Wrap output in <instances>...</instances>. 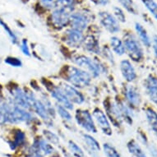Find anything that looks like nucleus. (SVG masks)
I'll use <instances>...</instances> for the list:
<instances>
[{
    "mask_svg": "<svg viewBox=\"0 0 157 157\" xmlns=\"http://www.w3.org/2000/svg\"><path fill=\"white\" fill-rule=\"evenodd\" d=\"M66 78L72 86L77 88H84L90 85L91 76L81 67L69 66L66 70Z\"/></svg>",
    "mask_w": 157,
    "mask_h": 157,
    "instance_id": "obj_1",
    "label": "nucleus"
},
{
    "mask_svg": "<svg viewBox=\"0 0 157 157\" xmlns=\"http://www.w3.org/2000/svg\"><path fill=\"white\" fill-rule=\"evenodd\" d=\"M125 52L135 62H139L143 59L144 54L140 42L132 35H128L124 38V41Z\"/></svg>",
    "mask_w": 157,
    "mask_h": 157,
    "instance_id": "obj_2",
    "label": "nucleus"
},
{
    "mask_svg": "<svg viewBox=\"0 0 157 157\" xmlns=\"http://www.w3.org/2000/svg\"><path fill=\"white\" fill-rule=\"evenodd\" d=\"M12 101L16 105L21 107L25 109L32 108V104L36 96L32 92L24 91L21 88L15 87L12 90Z\"/></svg>",
    "mask_w": 157,
    "mask_h": 157,
    "instance_id": "obj_3",
    "label": "nucleus"
},
{
    "mask_svg": "<svg viewBox=\"0 0 157 157\" xmlns=\"http://www.w3.org/2000/svg\"><path fill=\"white\" fill-rule=\"evenodd\" d=\"M73 62L81 68H82L93 77H97L101 75L102 72V67L100 63L92 59L85 55H79L75 57Z\"/></svg>",
    "mask_w": 157,
    "mask_h": 157,
    "instance_id": "obj_4",
    "label": "nucleus"
},
{
    "mask_svg": "<svg viewBox=\"0 0 157 157\" xmlns=\"http://www.w3.org/2000/svg\"><path fill=\"white\" fill-rule=\"evenodd\" d=\"M32 119H33V116L29 111L16 105L13 101L11 102L7 123H11V124H20L23 122L28 123L31 122Z\"/></svg>",
    "mask_w": 157,
    "mask_h": 157,
    "instance_id": "obj_5",
    "label": "nucleus"
},
{
    "mask_svg": "<svg viewBox=\"0 0 157 157\" xmlns=\"http://www.w3.org/2000/svg\"><path fill=\"white\" fill-rule=\"evenodd\" d=\"M72 12V10L67 8H54V10L49 17L52 26L57 29H61L67 26L69 23Z\"/></svg>",
    "mask_w": 157,
    "mask_h": 157,
    "instance_id": "obj_6",
    "label": "nucleus"
},
{
    "mask_svg": "<svg viewBox=\"0 0 157 157\" xmlns=\"http://www.w3.org/2000/svg\"><path fill=\"white\" fill-rule=\"evenodd\" d=\"M75 119L77 124L82 127L83 129H85L86 131L93 133H95L97 132L94 120L92 119V115L88 110H83V109L77 110Z\"/></svg>",
    "mask_w": 157,
    "mask_h": 157,
    "instance_id": "obj_7",
    "label": "nucleus"
},
{
    "mask_svg": "<svg viewBox=\"0 0 157 157\" xmlns=\"http://www.w3.org/2000/svg\"><path fill=\"white\" fill-rule=\"evenodd\" d=\"M99 19H100L101 25L109 33H117L120 30L119 21L116 19L113 14L108 12H101L99 13Z\"/></svg>",
    "mask_w": 157,
    "mask_h": 157,
    "instance_id": "obj_8",
    "label": "nucleus"
},
{
    "mask_svg": "<svg viewBox=\"0 0 157 157\" xmlns=\"http://www.w3.org/2000/svg\"><path fill=\"white\" fill-rule=\"evenodd\" d=\"M61 89L63 90L65 95H67V97L69 99V101L72 103L81 105L85 101V98L83 96L82 93L77 90V87H75L71 84H63L61 86Z\"/></svg>",
    "mask_w": 157,
    "mask_h": 157,
    "instance_id": "obj_9",
    "label": "nucleus"
},
{
    "mask_svg": "<svg viewBox=\"0 0 157 157\" xmlns=\"http://www.w3.org/2000/svg\"><path fill=\"white\" fill-rule=\"evenodd\" d=\"M84 35L82 31L77 29H68L65 32V41L69 46L78 47L83 43Z\"/></svg>",
    "mask_w": 157,
    "mask_h": 157,
    "instance_id": "obj_10",
    "label": "nucleus"
},
{
    "mask_svg": "<svg viewBox=\"0 0 157 157\" xmlns=\"http://www.w3.org/2000/svg\"><path fill=\"white\" fill-rule=\"evenodd\" d=\"M49 93L52 95V97L55 99L59 105H63L67 109H72L73 105L72 103L69 101V99L67 97V95H65L63 90L61 89V87L59 86H52L51 87L49 88Z\"/></svg>",
    "mask_w": 157,
    "mask_h": 157,
    "instance_id": "obj_11",
    "label": "nucleus"
},
{
    "mask_svg": "<svg viewBox=\"0 0 157 157\" xmlns=\"http://www.w3.org/2000/svg\"><path fill=\"white\" fill-rule=\"evenodd\" d=\"M93 117L95 118V121L98 124L99 127L103 131V132L108 136H110L112 134V129H111L110 124L109 122L105 113L100 109H95L93 111Z\"/></svg>",
    "mask_w": 157,
    "mask_h": 157,
    "instance_id": "obj_12",
    "label": "nucleus"
},
{
    "mask_svg": "<svg viewBox=\"0 0 157 157\" xmlns=\"http://www.w3.org/2000/svg\"><path fill=\"white\" fill-rule=\"evenodd\" d=\"M106 111L110 118V120L113 122V124H115V126H118L124 120L119 103L109 102L106 104Z\"/></svg>",
    "mask_w": 157,
    "mask_h": 157,
    "instance_id": "obj_13",
    "label": "nucleus"
},
{
    "mask_svg": "<svg viewBox=\"0 0 157 157\" xmlns=\"http://www.w3.org/2000/svg\"><path fill=\"white\" fill-rule=\"evenodd\" d=\"M69 23L72 26V28L77 29L79 31H83L88 25L87 17L82 13H74L71 14Z\"/></svg>",
    "mask_w": 157,
    "mask_h": 157,
    "instance_id": "obj_14",
    "label": "nucleus"
},
{
    "mask_svg": "<svg viewBox=\"0 0 157 157\" xmlns=\"http://www.w3.org/2000/svg\"><path fill=\"white\" fill-rule=\"evenodd\" d=\"M124 95L127 101L131 106L138 107L141 104V95L139 91L133 86H127L124 90Z\"/></svg>",
    "mask_w": 157,
    "mask_h": 157,
    "instance_id": "obj_15",
    "label": "nucleus"
},
{
    "mask_svg": "<svg viewBox=\"0 0 157 157\" xmlns=\"http://www.w3.org/2000/svg\"><path fill=\"white\" fill-rule=\"evenodd\" d=\"M120 71L124 79L128 82H133L136 78V70L129 60H122L120 63Z\"/></svg>",
    "mask_w": 157,
    "mask_h": 157,
    "instance_id": "obj_16",
    "label": "nucleus"
},
{
    "mask_svg": "<svg viewBox=\"0 0 157 157\" xmlns=\"http://www.w3.org/2000/svg\"><path fill=\"white\" fill-rule=\"evenodd\" d=\"M145 88L150 100L157 105V77L149 76L145 82Z\"/></svg>",
    "mask_w": 157,
    "mask_h": 157,
    "instance_id": "obj_17",
    "label": "nucleus"
},
{
    "mask_svg": "<svg viewBox=\"0 0 157 157\" xmlns=\"http://www.w3.org/2000/svg\"><path fill=\"white\" fill-rule=\"evenodd\" d=\"M32 109L34 111L38 114L39 117H40L43 120H44L46 124H51V119H50V115H49V112L47 110L46 107L44 106V103L40 100L35 99L32 104Z\"/></svg>",
    "mask_w": 157,
    "mask_h": 157,
    "instance_id": "obj_18",
    "label": "nucleus"
},
{
    "mask_svg": "<svg viewBox=\"0 0 157 157\" xmlns=\"http://www.w3.org/2000/svg\"><path fill=\"white\" fill-rule=\"evenodd\" d=\"M34 147L36 148V151L34 152V154L41 155V153H44V155H50L54 152L53 147L44 139L36 140Z\"/></svg>",
    "mask_w": 157,
    "mask_h": 157,
    "instance_id": "obj_19",
    "label": "nucleus"
},
{
    "mask_svg": "<svg viewBox=\"0 0 157 157\" xmlns=\"http://www.w3.org/2000/svg\"><path fill=\"white\" fill-rule=\"evenodd\" d=\"M135 30H136V34H137V36L139 37L140 40L143 44V45L149 48L151 45V40L149 35L147 33V30L143 27L142 25H141L138 22L135 23Z\"/></svg>",
    "mask_w": 157,
    "mask_h": 157,
    "instance_id": "obj_20",
    "label": "nucleus"
},
{
    "mask_svg": "<svg viewBox=\"0 0 157 157\" xmlns=\"http://www.w3.org/2000/svg\"><path fill=\"white\" fill-rule=\"evenodd\" d=\"M83 43L85 44V48L88 51L92 52L95 54H100L101 49H100V45L98 43V40L92 36H88L86 37H84Z\"/></svg>",
    "mask_w": 157,
    "mask_h": 157,
    "instance_id": "obj_21",
    "label": "nucleus"
},
{
    "mask_svg": "<svg viewBox=\"0 0 157 157\" xmlns=\"http://www.w3.org/2000/svg\"><path fill=\"white\" fill-rule=\"evenodd\" d=\"M146 117L149 126L157 135V113L153 109L147 108L146 110Z\"/></svg>",
    "mask_w": 157,
    "mask_h": 157,
    "instance_id": "obj_22",
    "label": "nucleus"
},
{
    "mask_svg": "<svg viewBox=\"0 0 157 157\" xmlns=\"http://www.w3.org/2000/svg\"><path fill=\"white\" fill-rule=\"evenodd\" d=\"M110 45L113 52L118 55H124L125 54V47L124 42L119 37L113 36L110 39Z\"/></svg>",
    "mask_w": 157,
    "mask_h": 157,
    "instance_id": "obj_23",
    "label": "nucleus"
},
{
    "mask_svg": "<svg viewBox=\"0 0 157 157\" xmlns=\"http://www.w3.org/2000/svg\"><path fill=\"white\" fill-rule=\"evenodd\" d=\"M128 149L129 152L132 154L134 156L136 157H147V155L143 151V150L141 148L139 144L134 141V140H131L128 142Z\"/></svg>",
    "mask_w": 157,
    "mask_h": 157,
    "instance_id": "obj_24",
    "label": "nucleus"
},
{
    "mask_svg": "<svg viewBox=\"0 0 157 157\" xmlns=\"http://www.w3.org/2000/svg\"><path fill=\"white\" fill-rule=\"evenodd\" d=\"M83 140H84V142H85V143L86 144V146H87V147L89 148L90 151L98 152L101 149L99 142L90 135L84 134L83 135Z\"/></svg>",
    "mask_w": 157,
    "mask_h": 157,
    "instance_id": "obj_25",
    "label": "nucleus"
},
{
    "mask_svg": "<svg viewBox=\"0 0 157 157\" xmlns=\"http://www.w3.org/2000/svg\"><path fill=\"white\" fill-rule=\"evenodd\" d=\"M11 102L8 103L4 101L0 100V124L7 123L8 114L10 109Z\"/></svg>",
    "mask_w": 157,
    "mask_h": 157,
    "instance_id": "obj_26",
    "label": "nucleus"
},
{
    "mask_svg": "<svg viewBox=\"0 0 157 157\" xmlns=\"http://www.w3.org/2000/svg\"><path fill=\"white\" fill-rule=\"evenodd\" d=\"M119 108H120V110H121L122 116H123L124 120H125L128 124H132V118H133V113H132V111L130 109L128 106H127L123 102L119 103Z\"/></svg>",
    "mask_w": 157,
    "mask_h": 157,
    "instance_id": "obj_27",
    "label": "nucleus"
},
{
    "mask_svg": "<svg viewBox=\"0 0 157 157\" xmlns=\"http://www.w3.org/2000/svg\"><path fill=\"white\" fill-rule=\"evenodd\" d=\"M25 133L22 132L21 130H17L16 131L15 135H14V139H13V143L11 144V147H12V149H15L16 147L21 146V144H23L24 142H25Z\"/></svg>",
    "mask_w": 157,
    "mask_h": 157,
    "instance_id": "obj_28",
    "label": "nucleus"
},
{
    "mask_svg": "<svg viewBox=\"0 0 157 157\" xmlns=\"http://www.w3.org/2000/svg\"><path fill=\"white\" fill-rule=\"evenodd\" d=\"M142 3L147 8L154 18L157 21V3L154 0H142Z\"/></svg>",
    "mask_w": 157,
    "mask_h": 157,
    "instance_id": "obj_29",
    "label": "nucleus"
},
{
    "mask_svg": "<svg viewBox=\"0 0 157 157\" xmlns=\"http://www.w3.org/2000/svg\"><path fill=\"white\" fill-rule=\"evenodd\" d=\"M118 1L128 12L132 14H137L138 10L132 0H118Z\"/></svg>",
    "mask_w": 157,
    "mask_h": 157,
    "instance_id": "obj_30",
    "label": "nucleus"
},
{
    "mask_svg": "<svg viewBox=\"0 0 157 157\" xmlns=\"http://www.w3.org/2000/svg\"><path fill=\"white\" fill-rule=\"evenodd\" d=\"M53 6L54 8H63L73 10L74 0H55Z\"/></svg>",
    "mask_w": 157,
    "mask_h": 157,
    "instance_id": "obj_31",
    "label": "nucleus"
},
{
    "mask_svg": "<svg viewBox=\"0 0 157 157\" xmlns=\"http://www.w3.org/2000/svg\"><path fill=\"white\" fill-rule=\"evenodd\" d=\"M103 149L107 157H121L118 151L109 143H105L103 145Z\"/></svg>",
    "mask_w": 157,
    "mask_h": 157,
    "instance_id": "obj_32",
    "label": "nucleus"
},
{
    "mask_svg": "<svg viewBox=\"0 0 157 157\" xmlns=\"http://www.w3.org/2000/svg\"><path fill=\"white\" fill-rule=\"evenodd\" d=\"M56 112H58V113L59 114L60 117L63 120H66V121H71L72 120V115L68 112L67 109H66L63 105H59V104L56 105Z\"/></svg>",
    "mask_w": 157,
    "mask_h": 157,
    "instance_id": "obj_33",
    "label": "nucleus"
},
{
    "mask_svg": "<svg viewBox=\"0 0 157 157\" xmlns=\"http://www.w3.org/2000/svg\"><path fill=\"white\" fill-rule=\"evenodd\" d=\"M68 147H69L70 151L72 154L74 155L76 157H83L84 156V152L79 146H77L74 142L69 141L68 142Z\"/></svg>",
    "mask_w": 157,
    "mask_h": 157,
    "instance_id": "obj_34",
    "label": "nucleus"
},
{
    "mask_svg": "<svg viewBox=\"0 0 157 157\" xmlns=\"http://www.w3.org/2000/svg\"><path fill=\"white\" fill-rule=\"evenodd\" d=\"M0 25L3 26V28L5 30V31L8 33V36L10 37V39L12 40V41L14 43V44H16V43H17L18 40H17V36H16L15 34L13 33V31L11 30L10 28H9V26L7 25V24L4 22V21L2 20V19H0Z\"/></svg>",
    "mask_w": 157,
    "mask_h": 157,
    "instance_id": "obj_35",
    "label": "nucleus"
},
{
    "mask_svg": "<svg viewBox=\"0 0 157 157\" xmlns=\"http://www.w3.org/2000/svg\"><path fill=\"white\" fill-rule=\"evenodd\" d=\"M113 14H114V17L119 21H122V22H124L126 21V17H125V14L124 13V11L122 10L121 8H119V7H114L113 8Z\"/></svg>",
    "mask_w": 157,
    "mask_h": 157,
    "instance_id": "obj_36",
    "label": "nucleus"
},
{
    "mask_svg": "<svg viewBox=\"0 0 157 157\" xmlns=\"http://www.w3.org/2000/svg\"><path fill=\"white\" fill-rule=\"evenodd\" d=\"M5 63L13 67H21V60L14 57H8L5 59Z\"/></svg>",
    "mask_w": 157,
    "mask_h": 157,
    "instance_id": "obj_37",
    "label": "nucleus"
},
{
    "mask_svg": "<svg viewBox=\"0 0 157 157\" xmlns=\"http://www.w3.org/2000/svg\"><path fill=\"white\" fill-rule=\"evenodd\" d=\"M44 133L45 136H46L47 139L50 141L51 142H53V143H58L59 142V138H58V136L54 133L49 131H44Z\"/></svg>",
    "mask_w": 157,
    "mask_h": 157,
    "instance_id": "obj_38",
    "label": "nucleus"
},
{
    "mask_svg": "<svg viewBox=\"0 0 157 157\" xmlns=\"http://www.w3.org/2000/svg\"><path fill=\"white\" fill-rule=\"evenodd\" d=\"M21 49L22 53H23L25 55H26V56H30V55H31L30 49H29L28 46V43H27V40H23L21 41Z\"/></svg>",
    "mask_w": 157,
    "mask_h": 157,
    "instance_id": "obj_39",
    "label": "nucleus"
},
{
    "mask_svg": "<svg viewBox=\"0 0 157 157\" xmlns=\"http://www.w3.org/2000/svg\"><path fill=\"white\" fill-rule=\"evenodd\" d=\"M40 3L43 7L45 8H50L52 6L54 5V3L55 0H39Z\"/></svg>",
    "mask_w": 157,
    "mask_h": 157,
    "instance_id": "obj_40",
    "label": "nucleus"
},
{
    "mask_svg": "<svg viewBox=\"0 0 157 157\" xmlns=\"http://www.w3.org/2000/svg\"><path fill=\"white\" fill-rule=\"evenodd\" d=\"M152 48L154 50V54L155 59L157 60V36H153V40H152Z\"/></svg>",
    "mask_w": 157,
    "mask_h": 157,
    "instance_id": "obj_41",
    "label": "nucleus"
},
{
    "mask_svg": "<svg viewBox=\"0 0 157 157\" xmlns=\"http://www.w3.org/2000/svg\"><path fill=\"white\" fill-rule=\"evenodd\" d=\"M91 2L99 6H105L109 3V0H90Z\"/></svg>",
    "mask_w": 157,
    "mask_h": 157,
    "instance_id": "obj_42",
    "label": "nucleus"
},
{
    "mask_svg": "<svg viewBox=\"0 0 157 157\" xmlns=\"http://www.w3.org/2000/svg\"><path fill=\"white\" fill-rule=\"evenodd\" d=\"M150 151H151V154L152 155L153 157H157V150L155 147H152L150 148Z\"/></svg>",
    "mask_w": 157,
    "mask_h": 157,
    "instance_id": "obj_43",
    "label": "nucleus"
},
{
    "mask_svg": "<svg viewBox=\"0 0 157 157\" xmlns=\"http://www.w3.org/2000/svg\"><path fill=\"white\" fill-rule=\"evenodd\" d=\"M31 157H42L41 155H38V154H32Z\"/></svg>",
    "mask_w": 157,
    "mask_h": 157,
    "instance_id": "obj_44",
    "label": "nucleus"
}]
</instances>
